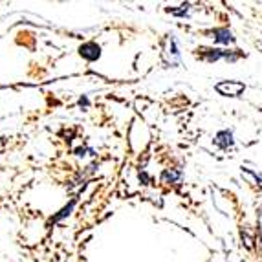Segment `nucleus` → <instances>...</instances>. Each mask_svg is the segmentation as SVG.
<instances>
[{"mask_svg": "<svg viewBox=\"0 0 262 262\" xmlns=\"http://www.w3.org/2000/svg\"><path fill=\"white\" fill-rule=\"evenodd\" d=\"M244 83H238V81H224V83L216 84V92L227 97H236L244 92Z\"/></svg>", "mask_w": 262, "mask_h": 262, "instance_id": "f257e3e1", "label": "nucleus"}, {"mask_svg": "<svg viewBox=\"0 0 262 262\" xmlns=\"http://www.w3.org/2000/svg\"><path fill=\"white\" fill-rule=\"evenodd\" d=\"M79 52H81V55H83L84 59H88V61H96V59H99V55H101V48L96 42L83 44V46L79 48Z\"/></svg>", "mask_w": 262, "mask_h": 262, "instance_id": "f03ea898", "label": "nucleus"}, {"mask_svg": "<svg viewBox=\"0 0 262 262\" xmlns=\"http://www.w3.org/2000/svg\"><path fill=\"white\" fill-rule=\"evenodd\" d=\"M216 145H220V147H224V149L231 147L233 145V134L229 130L219 132V136H216Z\"/></svg>", "mask_w": 262, "mask_h": 262, "instance_id": "7ed1b4c3", "label": "nucleus"}, {"mask_svg": "<svg viewBox=\"0 0 262 262\" xmlns=\"http://www.w3.org/2000/svg\"><path fill=\"white\" fill-rule=\"evenodd\" d=\"M214 35H216V40H219V42H233V35L227 30L216 31Z\"/></svg>", "mask_w": 262, "mask_h": 262, "instance_id": "20e7f679", "label": "nucleus"}, {"mask_svg": "<svg viewBox=\"0 0 262 262\" xmlns=\"http://www.w3.org/2000/svg\"><path fill=\"white\" fill-rule=\"evenodd\" d=\"M180 170H165L163 172V180H167V182H178L180 180Z\"/></svg>", "mask_w": 262, "mask_h": 262, "instance_id": "39448f33", "label": "nucleus"}]
</instances>
